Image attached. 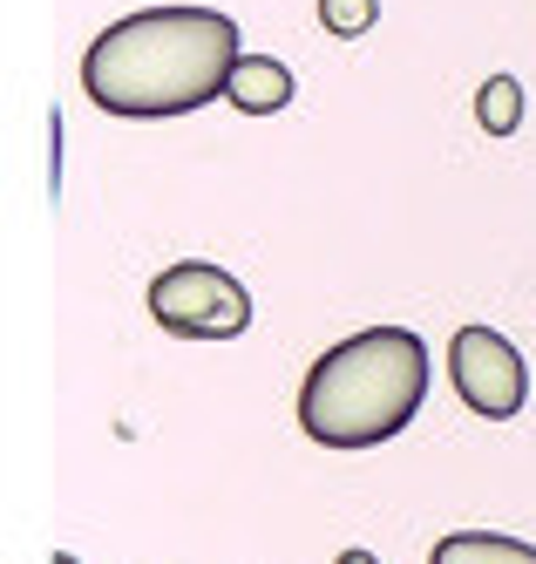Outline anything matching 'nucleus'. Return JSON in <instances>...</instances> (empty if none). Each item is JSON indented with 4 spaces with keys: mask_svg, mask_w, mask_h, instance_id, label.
<instances>
[{
    "mask_svg": "<svg viewBox=\"0 0 536 564\" xmlns=\"http://www.w3.org/2000/svg\"><path fill=\"white\" fill-rule=\"evenodd\" d=\"M244 48L238 21L211 8H143L102 28L81 55V89L96 109L156 123V116H190L204 102L231 96Z\"/></svg>",
    "mask_w": 536,
    "mask_h": 564,
    "instance_id": "obj_1",
    "label": "nucleus"
},
{
    "mask_svg": "<svg viewBox=\"0 0 536 564\" xmlns=\"http://www.w3.org/2000/svg\"><path fill=\"white\" fill-rule=\"evenodd\" d=\"M428 394V347L407 327H367L313 360L299 388V429L319 449H374L415 422Z\"/></svg>",
    "mask_w": 536,
    "mask_h": 564,
    "instance_id": "obj_2",
    "label": "nucleus"
},
{
    "mask_svg": "<svg viewBox=\"0 0 536 564\" xmlns=\"http://www.w3.org/2000/svg\"><path fill=\"white\" fill-rule=\"evenodd\" d=\"M150 313H156V327H171L184 340H238L252 327V293L225 265L184 259L150 279Z\"/></svg>",
    "mask_w": 536,
    "mask_h": 564,
    "instance_id": "obj_3",
    "label": "nucleus"
},
{
    "mask_svg": "<svg viewBox=\"0 0 536 564\" xmlns=\"http://www.w3.org/2000/svg\"><path fill=\"white\" fill-rule=\"evenodd\" d=\"M448 381H456V394L489 422H510L529 401L523 354L496 327H456V340H448Z\"/></svg>",
    "mask_w": 536,
    "mask_h": 564,
    "instance_id": "obj_4",
    "label": "nucleus"
},
{
    "mask_svg": "<svg viewBox=\"0 0 536 564\" xmlns=\"http://www.w3.org/2000/svg\"><path fill=\"white\" fill-rule=\"evenodd\" d=\"M225 102H231L238 116H278L285 102H293V68L272 62V55H244Z\"/></svg>",
    "mask_w": 536,
    "mask_h": 564,
    "instance_id": "obj_5",
    "label": "nucleus"
},
{
    "mask_svg": "<svg viewBox=\"0 0 536 564\" xmlns=\"http://www.w3.org/2000/svg\"><path fill=\"white\" fill-rule=\"evenodd\" d=\"M428 564H536V544L503 538V531H456L435 544Z\"/></svg>",
    "mask_w": 536,
    "mask_h": 564,
    "instance_id": "obj_6",
    "label": "nucleus"
},
{
    "mask_svg": "<svg viewBox=\"0 0 536 564\" xmlns=\"http://www.w3.org/2000/svg\"><path fill=\"white\" fill-rule=\"evenodd\" d=\"M475 123L489 137H516L523 130V89H516V75H489V83L475 89Z\"/></svg>",
    "mask_w": 536,
    "mask_h": 564,
    "instance_id": "obj_7",
    "label": "nucleus"
},
{
    "mask_svg": "<svg viewBox=\"0 0 536 564\" xmlns=\"http://www.w3.org/2000/svg\"><path fill=\"white\" fill-rule=\"evenodd\" d=\"M319 21H326V34H367L381 21V8L374 0H319Z\"/></svg>",
    "mask_w": 536,
    "mask_h": 564,
    "instance_id": "obj_8",
    "label": "nucleus"
},
{
    "mask_svg": "<svg viewBox=\"0 0 536 564\" xmlns=\"http://www.w3.org/2000/svg\"><path fill=\"white\" fill-rule=\"evenodd\" d=\"M333 564H381L374 551H347V557H333Z\"/></svg>",
    "mask_w": 536,
    "mask_h": 564,
    "instance_id": "obj_9",
    "label": "nucleus"
},
{
    "mask_svg": "<svg viewBox=\"0 0 536 564\" xmlns=\"http://www.w3.org/2000/svg\"><path fill=\"white\" fill-rule=\"evenodd\" d=\"M48 564H75V557H48Z\"/></svg>",
    "mask_w": 536,
    "mask_h": 564,
    "instance_id": "obj_10",
    "label": "nucleus"
}]
</instances>
